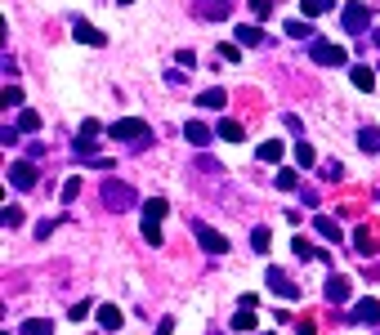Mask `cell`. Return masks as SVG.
Returning <instances> with one entry per match:
<instances>
[{
	"label": "cell",
	"instance_id": "obj_1",
	"mask_svg": "<svg viewBox=\"0 0 380 335\" xmlns=\"http://www.w3.org/2000/svg\"><path fill=\"white\" fill-rule=\"evenodd\" d=\"M108 134H112V139H117V143H148V139H153V130H148V121H139V116H121V121H112L108 125Z\"/></svg>",
	"mask_w": 380,
	"mask_h": 335
},
{
	"label": "cell",
	"instance_id": "obj_2",
	"mask_svg": "<svg viewBox=\"0 0 380 335\" xmlns=\"http://www.w3.org/2000/svg\"><path fill=\"white\" fill-rule=\"evenodd\" d=\"M340 27L349 31V36H358V41H362V31L371 27V5H362V0L344 5V9H340Z\"/></svg>",
	"mask_w": 380,
	"mask_h": 335
},
{
	"label": "cell",
	"instance_id": "obj_3",
	"mask_svg": "<svg viewBox=\"0 0 380 335\" xmlns=\"http://www.w3.org/2000/svg\"><path fill=\"white\" fill-rule=\"evenodd\" d=\"M188 228H192V237H197V246H202L206 255H224V250H228V237H224L220 228H210V224H202V220H192Z\"/></svg>",
	"mask_w": 380,
	"mask_h": 335
},
{
	"label": "cell",
	"instance_id": "obj_4",
	"mask_svg": "<svg viewBox=\"0 0 380 335\" xmlns=\"http://www.w3.org/2000/svg\"><path fill=\"white\" fill-rule=\"evenodd\" d=\"M103 206L108 210H130V206H135V188L121 183V179H108L103 183Z\"/></svg>",
	"mask_w": 380,
	"mask_h": 335
},
{
	"label": "cell",
	"instance_id": "obj_5",
	"mask_svg": "<svg viewBox=\"0 0 380 335\" xmlns=\"http://www.w3.org/2000/svg\"><path fill=\"white\" fill-rule=\"evenodd\" d=\"M98 130H103L98 121H86V125H81V134H76V143H72V153H76L81 161H86V165L98 157V143H94V134H98Z\"/></svg>",
	"mask_w": 380,
	"mask_h": 335
},
{
	"label": "cell",
	"instance_id": "obj_6",
	"mask_svg": "<svg viewBox=\"0 0 380 335\" xmlns=\"http://www.w3.org/2000/svg\"><path fill=\"white\" fill-rule=\"evenodd\" d=\"M309 54H313V63H318V67H344V63H349V54H344L340 45H332V41H313Z\"/></svg>",
	"mask_w": 380,
	"mask_h": 335
},
{
	"label": "cell",
	"instance_id": "obj_7",
	"mask_svg": "<svg viewBox=\"0 0 380 335\" xmlns=\"http://www.w3.org/2000/svg\"><path fill=\"white\" fill-rule=\"evenodd\" d=\"M9 183L19 192H31V188H36V161H14L9 165Z\"/></svg>",
	"mask_w": 380,
	"mask_h": 335
},
{
	"label": "cell",
	"instance_id": "obj_8",
	"mask_svg": "<svg viewBox=\"0 0 380 335\" xmlns=\"http://www.w3.org/2000/svg\"><path fill=\"white\" fill-rule=\"evenodd\" d=\"M349 326H380V304L376 299H358L349 309Z\"/></svg>",
	"mask_w": 380,
	"mask_h": 335
},
{
	"label": "cell",
	"instance_id": "obj_9",
	"mask_svg": "<svg viewBox=\"0 0 380 335\" xmlns=\"http://www.w3.org/2000/svg\"><path fill=\"white\" fill-rule=\"evenodd\" d=\"M349 295H354V282H349V277H340V273L327 277V287H322V299H327V304H344Z\"/></svg>",
	"mask_w": 380,
	"mask_h": 335
},
{
	"label": "cell",
	"instance_id": "obj_10",
	"mask_svg": "<svg viewBox=\"0 0 380 335\" xmlns=\"http://www.w3.org/2000/svg\"><path fill=\"white\" fill-rule=\"evenodd\" d=\"M264 282H269V291H273V295H282V299H300V287H295V282H291L277 264L269 268V277H264Z\"/></svg>",
	"mask_w": 380,
	"mask_h": 335
},
{
	"label": "cell",
	"instance_id": "obj_11",
	"mask_svg": "<svg viewBox=\"0 0 380 335\" xmlns=\"http://www.w3.org/2000/svg\"><path fill=\"white\" fill-rule=\"evenodd\" d=\"M197 14H202V19H210V23H220V19H228V14H233V0H197Z\"/></svg>",
	"mask_w": 380,
	"mask_h": 335
},
{
	"label": "cell",
	"instance_id": "obj_12",
	"mask_svg": "<svg viewBox=\"0 0 380 335\" xmlns=\"http://www.w3.org/2000/svg\"><path fill=\"white\" fill-rule=\"evenodd\" d=\"M72 36H76L81 45H94V49H103V45H108V36H103V31H98V27H90V23H81V19L72 23Z\"/></svg>",
	"mask_w": 380,
	"mask_h": 335
},
{
	"label": "cell",
	"instance_id": "obj_13",
	"mask_svg": "<svg viewBox=\"0 0 380 335\" xmlns=\"http://www.w3.org/2000/svg\"><path fill=\"white\" fill-rule=\"evenodd\" d=\"M98 326H103V331H121L125 326V313L117 304H98Z\"/></svg>",
	"mask_w": 380,
	"mask_h": 335
},
{
	"label": "cell",
	"instance_id": "obj_14",
	"mask_svg": "<svg viewBox=\"0 0 380 335\" xmlns=\"http://www.w3.org/2000/svg\"><path fill=\"white\" fill-rule=\"evenodd\" d=\"M313 228H318V237H327L332 246H336V242L344 237V232H340V224L332 220V215H313Z\"/></svg>",
	"mask_w": 380,
	"mask_h": 335
},
{
	"label": "cell",
	"instance_id": "obj_15",
	"mask_svg": "<svg viewBox=\"0 0 380 335\" xmlns=\"http://www.w3.org/2000/svg\"><path fill=\"white\" fill-rule=\"evenodd\" d=\"M184 139H188L192 148H206V143L215 139V130H210V125H202V121H188V125H184Z\"/></svg>",
	"mask_w": 380,
	"mask_h": 335
},
{
	"label": "cell",
	"instance_id": "obj_16",
	"mask_svg": "<svg viewBox=\"0 0 380 335\" xmlns=\"http://www.w3.org/2000/svg\"><path fill=\"white\" fill-rule=\"evenodd\" d=\"M349 81H354L358 90H367V94L376 90V72H371L367 63H354V67H349Z\"/></svg>",
	"mask_w": 380,
	"mask_h": 335
},
{
	"label": "cell",
	"instance_id": "obj_17",
	"mask_svg": "<svg viewBox=\"0 0 380 335\" xmlns=\"http://www.w3.org/2000/svg\"><path fill=\"white\" fill-rule=\"evenodd\" d=\"M233 36H237V45H242V49H255V45H264V31H260V27H251V23H246V27H237Z\"/></svg>",
	"mask_w": 380,
	"mask_h": 335
},
{
	"label": "cell",
	"instance_id": "obj_18",
	"mask_svg": "<svg viewBox=\"0 0 380 335\" xmlns=\"http://www.w3.org/2000/svg\"><path fill=\"white\" fill-rule=\"evenodd\" d=\"M224 103H228L224 86H215V90H202V94H197V108H224Z\"/></svg>",
	"mask_w": 380,
	"mask_h": 335
},
{
	"label": "cell",
	"instance_id": "obj_19",
	"mask_svg": "<svg viewBox=\"0 0 380 335\" xmlns=\"http://www.w3.org/2000/svg\"><path fill=\"white\" fill-rule=\"evenodd\" d=\"M354 246H358V255H362V259L376 255V237H371V228H358V232H354Z\"/></svg>",
	"mask_w": 380,
	"mask_h": 335
},
{
	"label": "cell",
	"instance_id": "obj_20",
	"mask_svg": "<svg viewBox=\"0 0 380 335\" xmlns=\"http://www.w3.org/2000/svg\"><path fill=\"white\" fill-rule=\"evenodd\" d=\"M358 148H362V153H380V130L362 125V130H358Z\"/></svg>",
	"mask_w": 380,
	"mask_h": 335
},
{
	"label": "cell",
	"instance_id": "obj_21",
	"mask_svg": "<svg viewBox=\"0 0 380 335\" xmlns=\"http://www.w3.org/2000/svg\"><path fill=\"white\" fill-rule=\"evenodd\" d=\"M166 210H170V206H166V197H153V201L143 206V220H157V224H161V220H166Z\"/></svg>",
	"mask_w": 380,
	"mask_h": 335
},
{
	"label": "cell",
	"instance_id": "obj_22",
	"mask_svg": "<svg viewBox=\"0 0 380 335\" xmlns=\"http://www.w3.org/2000/svg\"><path fill=\"white\" fill-rule=\"evenodd\" d=\"M215 134H220L224 143H242V125L237 121H220V125H215Z\"/></svg>",
	"mask_w": 380,
	"mask_h": 335
},
{
	"label": "cell",
	"instance_id": "obj_23",
	"mask_svg": "<svg viewBox=\"0 0 380 335\" xmlns=\"http://www.w3.org/2000/svg\"><path fill=\"white\" fill-rule=\"evenodd\" d=\"M19 130H23V134L41 130V112H36V108H23V112H19Z\"/></svg>",
	"mask_w": 380,
	"mask_h": 335
},
{
	"label": "cell",
	"instance_id": "obj_24",
	"mask_svg": "<svg viewBox=\"0 0 380 335\" xmlns=\"http://www.w3.org/2000/svg\"><path fill=\"white\" fill-rule=\"evenodd\" d=\"M0 228H23V206H5V210H0Z\"/></svg>",
	"mask_w": 380,
	"mask_h": 335
},
{
	"label": "cell",
	"instance_id": "obj_25",
	"mask_svg": "<svg viewBox=\"0 0 380 335\" xmlns=\"http://www.w3.org/2000/svg\"><path fill=\"white\" fill-rule=\"evenodd\" d=\"M277 188H282V192H295V188H300V175H295V170H277Z\"/></svg>",
	"mask_w": 380,
	"mask_h": 335
},
{
	"label": "cell",
	"instance_id": "obj_26",
	"mask_svg": "<svg viewBox=\"0 0 380 335\" xmlns=\"http://www.w3.org/2000/svg\"><path fill=\"white\" fill-rule=\"evenodd\" d=\"M287 36H295V41H313V27H309V23H295V19H287Z\"/></svg>",
	"mask_w": 380,
	"mask_h": 335
},
{
	"label": "cell",
	"instance_id": "obj_27",
	"mask_svg": "<svg viewBox=\"0 0 380 335\" xmlns=\"http://www.w3.org/2000/svg\"><path fill=\"white\" fill-rule=\"evenodd\" d=\"M233 331H255V309H237V317H233Z\"/></svg>",
	"mask_w": 380,
	"mask_h": 335
},
{
	"label": "cell",
	"instance_id": "obj_28",
	"mask_svg": "<svg viewBox=\"0 0 380 335\" xmlns=\"http://www.w3.org/2000/svg\"><path fill=\"white\" fill-rule=\"evenodd\" d=\"M23 335H54V322H41V317H31V322H23Z\"/></svg>",
	"mask_w": 380,
	"mask_h": 335
},
{
	"label": "cell",
	"instance_id": "obj_29",
	"mask_svg": "<svg viewBox=\"0 0 380 335\" xmlns=\"http://www.w3.org/2000/svg\"><path fill=\"white\" fill-rule=\"evenodd\" d=\"M260 161L277 165V161H282V143H260Z\"/></svg>",
	"mask_w": 380,
	"mask_h": 335
},
{
	"label": "cell",
	"instance_id": "obj_30",
	"mask_svg": "<svg viewBox=\"0 0 380 335\" xmlns=\"http://www.w3.org/2000/svg\"><path fill=\"white\" fill-rule=\"evenodd\" d=\"M313 161H318V157H313V148H309V143H295V165H300V170H309Z\"/></svg>",
	"mask_w": 380,
	"mask_h": 335
},
{
	"label": "cell",
	"instance_id": "obj_31",
	"mask_svg": "<svg viewBox=\"0 0 380 335\" xmlns=\"http://www.w3.org/2000/svg\"><path fill=\"white\" fill-rule=\"evenodd\" d=\"M304 19H318V14H327V9H332V0H304Z\"/></svg>",
	"mask_w": 380,
	"mask_h": 335
},
{
	"label": "cell",
	"instance_id": "obj_32",
	"mask_svg": "<svg viewBox=\"0 0 380 335\" xmlns=\"http://www.w3.org/2000/svg\"><path fill=\"white\" fill-rule=\"evenodd\" d=\"M291 250H295V259H313V255H322V250H313L304 237H295V242H291Z\"/></svg>",
	"mask_w": 380,
	"mask_h": 335
},
{
	"label": "cell",
	"instance_id": "obj_33",
	"mask_svg": "<svg viewBox=\"0 0 380 335\" xmlns=\"http://www.w3.org/2000/svg\"><path fill=\"white\" fill-rule=\"evenodd\" d=\"M246 5H251V14H255L260 23H264V19H269V14H273V0H246Z\"/></svg>",
	"mask_w": 380,
	"mask_h": 335
},
{
	"label": "cell",
	"instance_id": "obj_34",
	"mask_svg": "<svg viewBox=\"0 0 380 335\" xmlns=\"http://www.w3.org/2000/svg\"><path fill=\"white\" fill-rule=\"evenodd\" d=\"M5 108H23V90L19 86H5V98H0Z\"/></svg>",
	"mask_w": 380,
	"mask_h": 335
},
{
	"label": "cell",
	"instance_id": "obj_35",
	"mask_svg": "<svg viewBox=\"0 0 380 335\" xmlns=\"http://www.w3.org/2000/svg\"><path fill=\"white\" fill-rule=\"evenodd\" d=\"M143 237L153 242V246H161V224L157 220H143Z\"/></svg>",
	"mask_w": 380,
	"mask_h": 335
},
{
	"label": "cell",
	"instance_id": "obj_36",
	"mask_svg": "<svg viewBox=\"0 0 380 335\" xmlns=\"http://www.w3.org/2000/svg\"><path fill=\"white\" fill-rule=\"evenodd\" d=\"M251 246H255V250H269V228H264V224L251 228Z\"/></svg>",
	"mask_w": 380,
	"mask_h": 335
},
{
	"label": "cell",
	"instance_id": "obj_37",
	"mask_svg": "<svg viewBox=\"0 0 380 335\" xmlns=\"http://www.w3.org/2000/svg\"><path fill=\"white\" fill-rule=\"evenodd\" d=\"M19 134H23L19 125H5V130H0V143H5V148H14V143H19Z\"/></svg>",
	"mask_w": 380,
	"mask_h": 335
},
{
	"label": "cell",
	"instance_id": "obj_38",
	"mask_svg": "<svg viewBox=\"0 0 380 335\" xmlns=\"http://www.w3.org/2000/svg\"><path fill=\"white\" fill-rule=\"evenodd\" d=\"M220 58L224 63H237L242 58V45H220Z\"/></svg>",
	"mask_w": 380,
	"mask_h": 335
},
{
	"label": "cell",
	"instance_id": "obj_39",
	"mask_svg": "<svg viewBox=\"0 0 380 335\" xmlns=\"http://www.w3.org/2000/svg\"><path fill=\"white\" fill-rule=\"evenodd\" d=\"M175 63H179V67H188V72H192V67H197V54H192V49H179V54H175Z\"/></svg>",
	"mask_w": 380,
	"mask_h": 335
},
{
	"label": "cell",
	"instance_id": "obj_40",
	"mask_svg": "<svg viewBox=\"0 0 380 335\" xmlns=\"http://www.w3.org/2000/svg\"><path fill=\"white\" fill-rule=\"evenodd\" d=\"M76 192H81V179H68V183H63V192H58V197H63V201H76Z\"/></svg>",
	"mask_w": 380,
	"mask_h": 335
},
{
	"label": "cell",
	"instance_id": "obj_41",
	"mask_svg": "<svg viewBox=\"0 0 380 335\" xmlns=\"http://www.w3.org/2000/svg\"><path fill=\"white\" fill-rule=\"evenodd\" d=\"M340 175H344L340 161H327V165H322V179H340Z\"/></svg>",
	"mask_w": 380,
	"mask_h": 335
},
{
	"label": "cell",
	"instance_id": "obj_42",
	"mask_svg": "<svg viewBox=\"0 0 380 335\" xmlns=\"http://www.w3.org/2000/svg\"><path fill=\"white\" fill-rule=\"evenodd\" d=\"M197 170H206V175H220L224 165H220V161H210V157H202V161H197Z\"/></svg>",
	"mask_w": 380,
	"mask_h": 335
},
{
	"label": "cell",
	"instance_id": "obj_43",
	"mask_svg": "<svg viewBox=\"0 0 380 335\" xmlns=\"http://www.w3.org/2000/svg\"><path fill=\"white\" fill-rule=\"evenodd\" d=\"M45 157V143H27V161H41Z\"/></svg>",
	"mask_w": 380,
	"mask_h": 335
},
{
	"label": "cell",
	"instance_id": "obj_44",
	"mask_svg": "<svg viewBox=\"0 0 380 335\" xmlns=\"http://www.w3.org/2000/svg\"><path fill=\"white\" fill-rule=\"evenodd\" d=\"M157 335H175V317H161V322H157Z\"/></svg>",
	"mask_w": 380,
	"mask_h": 335
},
{
	"label": "cell",
	"instance_id": "obj_45",
	"mask_svg": "<svg viewBox=\"0 0 380 335\" xmlns=\"http://www.w3.org/2000/svg\"><path fill=\"white\" fill-rule=\"evenodd\" d=\"M295 335H318V326H313V322H295Z\"/></svg>",
	"mask_w": 380,
	"mask_h": 335
},
{
	"label": "cell",
	"instance_id": "obj_46",
	"mask_svg": "<svg viewBox=\"0 0 380 335\" xmlns=\"http://www.w3.org/2000/svg\"><path fill=\"white\" fill-rule=\"evenodd\" d=\"M371 41H376V45H380V27H376V31H371Z\"/></svg>",
	"mask_w": 380,
	"mask_h": 335
},
{
	"label": "cell",
	"instance_id": "obj_47",
	"mask_svg": "<svg viewBox=\"0 0 380 335\" xmlns=\"http://www.w3.org/2000/svg\"><path fill=\"white\" fill-rule=\"evenodd\" d=\"M117 5H130V0H117Z\"/></svg>",
	"mask_w": 380,
	"mask_h": 335
},
{
	"label": "cell",
	"instance_id": "obj_48",
	"mask_svg": "<svg viewBox=\"0 0 380 335\" xmlns=\"http://www.w3.org/2000/svg\"><path fill=\"white\" fill-rule=\"evenodd\" d=\"M210 335H220V331H210Z\"/></svg>",
	"mask_w": 380,
	"mask_h": 335
},
{
	"label": "cell",
	"instance_id": "obj_49",
	"mask_svg": "<svg viewBox=\"0 0 380 335\" xmlns=\"http://www.w3.org/2000/svg\"><path fill=\"white\" fill-rule=\"evenodd\" d=\"M5 335H9V331H5Z\"/></svg>",
	"mask_w": 380,
	"mask_h": 335
}]
</instances>
